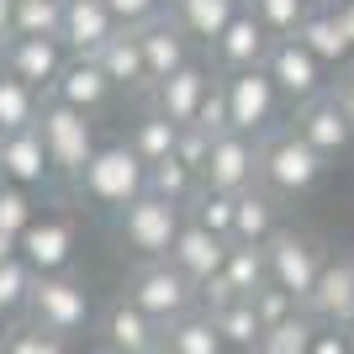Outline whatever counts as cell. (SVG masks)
I'll return each instance as SVG.
<instances>
[{
  "label": "cell",
  "mask_w": 354,
  "mask_h": 354,
  "mask_svg": "<svg viewBox=\"0 0 354 354\" xmlns=\"http://www.w3.org/2000/svg\"><path fill=\"white\" fill-rule=\"evenodd\" d=\"M153 354H175V349H169V344H164V339H159V349H153Z\"/></svg>",
  "instance_id": "681fc988"
},
{
  "label": "cell",
  "mask_w": 354,
  "mask_h": 354,
  "mask_svg": "<svg viewBox=\"0 0 354 354\" xmlns=\"http://www.w3.org/2000/svg\"><path fill=\"white\" fill-rule=\"evenodd\" d=\"M43 90H32L21 85L16 74L0 69V138H16V133H27V127H37V117H43Z\"/></svg>",
  "instance_id": "83f0119b"
},
{
  "label": "cell",
  "mask_w": 354,
  "mask_h": 354,
  "mask_svg": "<svg viewBox=\"0 0 354 354\" xmlns=\"http://www.w3.org/2000/svg\"><path fill=\"white\" fill-rule=\"evenodd\" d=\"M227 238H217V233H207V227H196L191 217H185V227H180V238H175V249H169V265L185 275V281L196 286V291H207L212 281L222 275V259H227Z\"/></svg>",
  "instance_id": "2e32d148"
},
{
  "label": "cell",
  "mask_w": 354,
  "mask_h": 354,
  "mask_svg": "<svg viewBox=\"0 0 354 354\" xmlns=\"http://www.w3.org/2000/svg\"><path fill=\"white\" fill-rule=\"evenodd\" d=\"M106 354H153L164 339V328L153 323V317H143V312L122 296V301H111V312H106Z\"/></svg>",
  "instance_id": "cb8c5ba5"
},
{
  "label": "cell",
  "mask_w": 354,
  "mask_h": 354,
  "mask_svg": "<svg viewBox=\"0 0 354 354\" xmlns=\"http://www.w3.org/2000/svg\"><path fill=\"white\" fill-rule=\"evenodd\" d=\"M323 243L312 233H296V227H281V233L265 243V270H270V286H281L286 296H296V307L312 296L317 275H323Z\"/></svg>",
  "instance_id": "52a82bcc"
},
{
  "label": "cell",
  "mask_w": 354,
  "mask_h": 354,
  "mask_svg": "<svg viewBox=\"0 0 354 354\" xmlns=\"http://www.w3.org/2000/svg\"><path fill=\"white\" fill-rule=\"evenodd\" d=\"M32 265L21 254H11L6 265H0V317H16V312H27V296H32Z\"/></svg>",
  "instance_id": "d590c367"
},
{
  "label": "cell",
  "mask_w": 354,
  "mask_h": 354,
  "mask_svg": "<svg viewBox=\"0 0 354 354\" xmlns=\"http://www.w3.org/2000/svg\"><path fill=\"white\" fill-rule=\"evenodd\" d=\"M0 354H69V339L43 333V328H32V323H11L0 333Z\"/></svg>",
  "instance_id": "8d00e7d4"
},
{
  "label": "cell",
  "mask_w": 354,
  "mask_h": 354,
  "mask_svg": "<svg viewBox=\"0 0 354 354\" xmlns=\"http://www.w3.org/2000/svg\"><path fill=\"white\" fill-rule=\"evenodd\" d=\"M180 227H185V207H175V201H159V196H138L127 212H117V238L127 243V249L143 259V265H159V259H169V249H175Z\"/></svg>",
  "instance_id": "5b68a950"
},
{
  "label": "cell",
  "mask_w": 354,
  "mask_h": 354,
  "mask_svg": "<svg viewBox=\"0 0 354 354\" xmlns=\"http://www.w3.org/2000/svg\"><path fill=\"white\" fill-rule=\"evenodd\" d=\"M175 143H180V127H175L169 117H159L153 106H148L143 117L133 122V133H127V148L143 159V169H153V164H164V159H175Z\"/></svg>",
  "instance_id": "f1b7e54d"
},
{
  "label": "cell",
  "mask_w": 354,
  "mask_h": 354,
  "mask_svg": "<svg viewBox=\"0 0 354 354\" xmlns=\"http://www.w3.org/2000/svg\"><path fill=\"white\" fill-rule=\"evenodd\" d=\"M117 16L106 0H64V21H59V43L69 59H95L111 37H117Z\"/></svg>",
  "instance_id": "7c38bea8"
},
{
  "label": "cell",
  "mask_w": 354,
  "mask_h": 354,
  "mask_svg": "<svg viewBox=\"0 0 354 354\" xmlns=\"http://www.w3.org/2000/svg\"><path fill=\"white\" fill-rule=\"evenodd\" d=\"M16 254L32 265V275H64L69 259H74V222L32 217V227L16 238Z\"/></svg>",
  "instance_id": "ac0fdd59"
},
{
  "label": "cell",
  "mask_w": 354,
  "mask_h": 354,
  "mask_svg": "<svg viewBox=\"0 0 354 354\" xmlns=\"http://www.w3.org/2000/svg\"><path fill=\"white\" fill-rule=\"evenodd\" d=\"M333 95H339V106L349 111V122H354V64H344V80H339V90H333Z\"/></svg>",
  "instance_id": "ee69618b"
},
{
  "label": "cell",
  "mask_w": 354,
  "mask_h": 354,
  "mask_svg": "<svg viewBox=\"0 0 354 354\" xmlns=\"http://www.w3.org/2000/svg\"><path fill=\"white\" fill-rule=\"evenodd\" d=\"M259 185V138L243 133H222L212 138L207 169H201V191L212 196H243Z\"/></svg>",
  "instance_id": "9c48e42d"
},
{
  "label": "cell",
  "mask_w": 354,
  "mask_h": 354,
  "mask_svg": "<svg viewBox=\"0 0 354 354\" xmlns=\"http://www.w3.org/2000/svg\"><path fill=\"white\" fill-rule=\"evenodd\" d=\"M312 333H317V323H312L307 312H296L291 323L265 328L259 344H254V354H312Z\"/></svg>",
  "instance_id": "836d02e7"
},
{
  "label": "cell",
  "mask_w": 354,
  "mask_h": 354,
  "mask_svg": "<svg viewBox=\"0 0 354 354\" xmlns=\"http://www.w3.org/2000/svg\"><path fill=\"white\" fill-rule=\"evenodd\" d=\"M344 339H349V354H354V317L344 323Z\"/></svg>",
  "instance_id": "c3c4849f"
},
{
  "label": "cell",
  "mask_w": 354,
  "mask_h": 354,
  "mask_svg": "<svg viewBox=\"0 0 354 354\" xmlns=\"http://www.w3.org/2000/svg\"><path fill=\"white\" fill-rule=\"evenodd\" d=\"M233 207H238V196H212V191H201V196L191 201V212H185V217H191L196 227L217 233V238H233Z\"/></svg>",
  "instance_id": "74e56055"
},
{
  "label": "cell",
  "mask_w": 354,
  "mask_h": 354,
  "mask_svg": "<svg viewBox=\"0 0 354 354\" xmlns=\"http://www.w3.org/2000/svg\"><path fill=\"white\" fill-rule=\"evenodd\" d=\"M307 6H339V0H307Z\"/></svg>",
  "instance_id": "f907efd6"
},
{
  "label": "cell",
  "mask_w": 354,
  "mask_h": 354,
  "mask_svg": "<svg viewBox=\"0 0 354 354\" xmlns=\"http://www.w3.org/2000/svg\"><path fill=\"white\" fill-rule=\"evenodd\" d=\"M148 196H159V201H175V207L191 212V201L201 196V175L196 169H185L180 159H164L148 169Z\"/></svg>",
  "instance_id": "1f68e13d"
},
{
  "label": "cell",
  "mask_w": 354,
  "mask_h": 354,
  "mask_svg": "<svg viewBox=\"0 0 354 354\" xmlns=\"http://www.w3.org/2000/svg\"><path fill=\"white\" fill-rule=\"evenodd\" d=\"M301 312H307L312 323L323 328H344L354 317V254H344V259H328L323 275H317V286H312V296L301 301Z\"/></svg>",
  "instance_id": "e0dca14e"
},
{
  "label": "cell",
  "mask_w": 354,
  "mask_h": 354,
  "mask_svg": "<svg viewBox=\"0 0 354 354\" xmlns=\"http://www.w3.org/2000/svg\"><path fill=\"white\" fill-rule=\"evenodd\" d=\"M11 32H16V0H0V48L11 43Z\"/></svg>",
  "instance_id": "bcb514c9"
},
{
  "label": "cell",
  "mask_w": 354,
  "mask_h": 354,
  "mask_svg": "<svg viewBox=\"0 0 354 354\" xmlns=\"http://www.w3.org/2000/svg\"><path fill=\"white\" fill-rule=\"evenodd\" d=\"M11 254H16V243H11V238H0V265H6Z\"/></svg>",
  "instance_id": "7dc6e473"
},
{
  "label": "cell",
  "mask_w": 354,
  "mask_h": 354,
  "mask_svg": "<svg viewBox=\"0 0 354 354\" xmlns=\"http://www.w3.org/2000/svg\"><path fill=\"white\" fill-rule=\"evenodd\" d=\"M328 159L312 143L296 138V127H275L270 138H259V191H270L275 201L281 196H307L317 180H323Z\"/></svg>",
  "instance_id": "7a4b0ae2"
},
{
  "label": "cell",
  "mask_w": 354,
  "mask_h": 354,
  "mask_svg": "<svg viewBox=\"0 0 354 354\" xmlns=\"http://www.w3.org/2000/svg\"><path fill=\"white\" fill-rule=\"evenodd\" d=\"M296 138L301 143H312L323 159H333V153H344V148L354 143V122H349V111L339 106V95L328 90V95H317V101H307V106H296Z\"/></svg>",
  "instance_id": "9a60e30c"
},
{
  "label": "cell",
  "mask_w": 354,
  "mask_h": 354,
  "mask_svg": "<svg viewBox=\"0 0 354 354\" xmlns=\"http://www.w3.org/2000/svg\"><path fill=\"white\" fill-rule=\"evenodd\" d=\"M21 317H27L32 328H43V333L74 339V333L90 323V291L80 281H69V275H37Z\"/></svg>",
  "instance_id": "ba28073f"
},
{
  "label": "cell",
  "mask_w": 354,
  "mask_h": 354,
  "mask_svg": "<svg viewBox=\"0 0 354 354\" xmlns=\"http://www.w3.org/2000/svg\"><path fill=\"white\" fill-rule=\"evenodd\" d=\"M238 11H243V0H169V21L201 48L217 43Z\"/></svg>",
  "instance_id": "d4e9b609"
},
{
  "label": "cell",
  "mask_w": 354,
  "mask_h": 354,
  "mask_svg": "<svg viewBox=\"0 0 354 354\" xmlns=\"http://www.w3.org/2000/svg\"><path fill=\"white\" fill-rule=\"evenodd\" d=\"M37 138H43V153L53 164V180H80V169L90 164V153L101 148L95 138V122L85 111H69L59 101H43V117H37Z\"/></svg>",
  "instance_id": "3957f363"
},
{
  "label": "cell",
  "mask_w": 354,
  "mask_h": 354,
  "mask_svg": "<svg viewBox=\"0 0 354 354\" xmlns=\"http://www.w3.org/2000/svg\"><path fill=\"white\" fill-rule=\"evenodd\" d=\"M312 354H349V339H344V328H323L312 333Z\"/></svg>",
  "instance_id": "7bdbcfd3"
},
{
  "label": "cell",
  "mask_w": 354,
  "mask_h": 354,
  "mask_svg": "<svg viewBox=\"0 0 354 354\" xmlns=\"http://www.w3.org/2000/svg\"><path fill=\"white\" fill-rule=\"evenodd\" d=\"M249 301H254V317H259V328H281V323H291L296 312H301V307H296V296H286L281 286H259Z\"/></svg>",
  "instance_id": "ab89813d"
},
{
  "label": "cell",
  "mask_w": 354,
  "mask_h": 354,
  "mask_svg": "<svg viewBox=\"0 0 354 354\" xmlns=\"http://www.w3.org/2000/svg\"><path fill=\"white\" fill-rule=\"evenodd\" d=\"M74 191L85 196L90 207H101V212L117 217V212H127L138 196L148 191V169H143V159H138L133 148H127V138H122V143H101L90 153V164L80 169Z\"/></svg>",
  "instance_id": "6da1fadb"
},
{
  "label": "cell",
  "mask_w": 354,
  "mask_h": 354,
  "mask_svg": "<svg viewBox=\"0 0 354 354\" xmlns=\"http://www.w3.org/2000/svg\"><path fill=\"white\" fill-rule=\"evenodd\" d=\"M32 217H37V212H32V196L0 180V238H11V243H16V238L32 227Z\"/></svg>",
  "instance_id": "f35d334b"
},
{
  "label": "cell",
  "mask_w": 354,
  "mask_h": 354,
  "mask_svg": "<svg viewBox=\"0 0 354 354\" xmlns=\"http://www.w3.org/2000/svg\"><path fill=\"white\" fill-rule=\"evenodd\" d=\"M64 64H69V53H64L59 37H11V43L0 48V69L16 74L21 85L32 90H53V80L64 74Z\"/></svg>",
  "instance_id": "4fadbf2b"
},
{
  "label": "cell",
  "mask_w": 354,
  "mask_h": 354,
  "mask_svg": "<svg viewBox=\"0 0 354 354\" xmlns=\"http://www.w3.org/2000/svg\"><path fill=\"white\" fill-rule=\"evenodd\" d=\"M212 328H217L222 349H254L259 344V317H254V301H243V296H233V301H217V307H207Z\"/></svg>",
  "instance_id": "f546056e"
},
{
  "label": "cell",
  "mask_w": 354,
  "mask_h": 354,
  "mask_svg": "<svg viewBox=\"0 0 354 354\" xmlns=\"http://www.w3.org/2000/svg\"><path fill=\"white\" fill-rule=\"evenodd\" d=\"M164 344L175 354H227L222 339H217V328H212V317H207V307H196V312H185L180 323H169L164 328Z\"/></svg>",
  "instance_id": "4dcf8cb0"
},
{
  "label": "cell",
  "mask_w": 354,
  "mask_h": 354,
  "mask_svg": "<svg viewBox=\"0 0 354 354\" xmlns=\"http://www.w3.org/2000/svg\"><path fill=\"white\" fill-rule=\"evenodd\" d=\"M127 301H133L143 317H153L159 328H169V323H180L185 312H196L201 291H196L169 259H159V265H138L133 270V281H127Z\"/></svg>",
  "instance_id": "8992f818"
},
{
  "label": "cell",
  "mask_w": 354,
  "mask_h": 354,
  "mask_svg": "<svg viewBox=\"0 0 354 354\" xmlns=\"http://www.w3.org/2000/svg\"><path fill=\"white\" fill-rule=\"evenodd\" d=\"M281 233V207H275V196L270 191H243L233 207V238L227 243H243V249H265L270 238Z\"/></svg>",
  "instance_id": "484cf974"
},
{
  "label": "cell",
  "mask_w": 354,
  "mask_h": 354,
  "mask_svg": "<svg viewBox=\"0 0 354 354\" xmlns=\"http://www.w3.org/2000/svg\"><path fill=\"white\" fill-rule=\"evenodd\" d=\"M333 16H339V32H344V43L354 48V0H339V6H333Z\"/></svg>",
  "instance_id": "f6af8a7d"
},
{
  "label": "cell",
  "mask_w": 354,
  "mask_h": 354,
  "mask_svg": "<svg viewBox=\"0 0 354 354\" xmlns=\"http://www.w3.org/2000/svg\"><path fill=\"white\" fill-rule=\"evenodd\" d=\"M222 106H227V133L243 138H270L281 122V90L265 69H243V74H217Z\"/></svg>",
  "instance_id": "277c9868"
},
{
  "label": "cell",
  "mask_w": 354,
  "mask_h": 354,
  "mask_svg": "<svg viewBox=\"0 0 354 354\" xmlns=\"http://www.w3.org/2000/svg\"><path fill=\"white\" fill-rule=\"evenodd\" d=\"M64 0H16V32L11 37H59Z\"/></svg>",
  "instance_id": "e575fe53"
},
{
  "label": "cell",
  "mask_w": 354,
  "mask_h": 354,
  "mask_svg": "<svg viewBox=\"0 0 354 354\" xmlns=\"http://www.w3.org/2000/svg\"><path fill=\"white\" fill-rule=\"evenodd\" d=\"M270 48H275V37H270L259 21H254V11L243 6V11L227 21V32H222L217 43H212V64H217V74H243V69H265Z\"/></svg>",
  "instance_id": "5bb4252c"
},
{
  "label": "cell",
  "mask_w": 354,
  "mask_h": 354,
  "mask_svg": "<svg viewBox=\"0 0 354 354\" xmlns=\"http://www.w3.org/2000/svg\"><path fill=\"white\" fill-rule=\"evenodd\" d=\"M111 95H117V90H111V80L101 74V64H95V59H69V64H64V74L53 80V90H48V101L69 106V111H85V117H95Z\"/></svg>",
  "instance_id": "44dd1931"
},
{
  "label": "cell",
  "mask_w": 354,
  "mask_h": 354,
  "mask_svg": "<svg viewBox=\"0 0 354 354\" xmlns=\"http://www.w3.org/2000/svg\"><path fill=\"white\" fill-rule=\"evenodd\" d=\"M243 6L254 11V21H259L275 43L296 37V27H301V21H307V11H312L307 0H243Z\"/></svg>",
  "instance_id": "d6a6232c"
},
{
  "label": "cell",
  "mask_w": 354,
  "mask_h": 354,
  "mask_svg": "<svg viewBox=\"0 0 354 354\" xmlns=\"http://www.w3.org/2000/svg\"><path fill=\"white\" fill-rule=\"evenodd\" d=\"M0 180L16 185V191H27V196L53 185V164L43 153L37 127H27V133H16V138H0Z\"/></svg>",
  "instance_id": "d6986e66"
},
{
  "label": "cell",
  "mask_w": 354,
  "mask_h": 354,
  "mask_svg": "<svg viewBox=\"0 0 354 354\" xmlns=\"http://www.w3.org/2000/svg\"><path fill=\"white\" fill-rule=\"evenodd\" d=\"M296 43L307 48L312 59L323 64V69H344V64H354V48L344 43L339 32V16H333V6H312L307 21L296 27Z\"/></svg>",
  "instance_id": "4316f807"
},
{
  "label": "cell",
  "mask_w": 354,
  "mask_h": 354,
  "mask_svg": "<svg viewBox=\"0 0 354 354\" xmlns=\"http://www.w3.org/2000/svg\"><path fill=\"white\" fill-rule=\"evenodd\" d=\"M106 6H111V16H117V27H127V32L169 16V0H106Z\"/></svg>",
  "instance_id": "60d3db41"
},
{
  "label": "cell",
  "mask_w": 354,
  "mask_h": 354,
  "mask_svg": "<svg viewBox=\"0 0 354 354\" xmlns=\"http://www.w3.org/2000/svg\"><path fill=\"white\" fill-rule=\"evenodd\" d=\"M101 74L111 80V90H127V95H153V80H148V64H143V48H138V32L122 27L111 43L95 53Z\"/></svg>",
  "instance_id": "603a6c76"
},
{
  "label": "cell",
  "mask_w": 354,
  "mask_h": 354,
  "mask_svg": "<svg viewBox=\"0 0 354 354\" xmlns=\"http://www.w3.org/2000/svg\"><path fill=\"white\" fill-rule=\"evenodd\" d=\"M217 90V69L212 64H201V59H191L180 74H169V80H159L153 85V111L159 117H169L185 133V127H196V117H201V106H207V95Z\"/></svg>",
  "instance_id": "30bf717a"
},
{
  "label": "cell",
  "mask_w": 354,
  "mask_h": 354,
  "mask_svg": "<svg viewBox=\"0 0 354 354\" xmlns=\"http://www.w3.org/2000/svg\"><path fill=\"white\" fill-rule=\"evenodd\" d=\"M265 74L275 80L281 101H291V106H307V101H317V95H328V69L312 59V53L296 43V37H286V43L270 48Z\"/></svg>",
  "instance_id": "8fae6325"
},
{
  "label": "cell",
  "mask_w": 354,
  "mask_h": 354,
  "mask_svg": "<svg viewBox=\"0 0 354 354\" xmlns=\"http://www.w3.org/2000/svg\"><path fill=\"white\" fill-rule=\"evenodd\" d=\"M259 286H270L265 249H243V243H233V249H227V259H222V275L207 286V291H201V301H207V307L233 301V296H243V301H249Z\"/></svg>",
  "instance_id": "7402d4cb"
},
{
  "label": "cell",
  "mask_w": 354,
  "mask_h": 354,
  "mask_svg": "<svg viewBox=\"0 0 354 354\" xmlns=\"http://www.w3.org/2000/svg\"><path fill=\"white\" fill-rule=\"evenodd\" d=\"M207 153H212V138L201 133V127H185V133H180L175 159L185 164V169H196V175H201V169H207Z\"/></svg>",
  "instance_id": "b9f144b4"
},
{
  "label": "cell",
  "mask_w": 354,
  "mask_h": 354,
  "mask_svg": "<svg viewBox=\"0 0 354 354\" xmlns=\"http://www.w3.org/2000/svg\"><path fill=\"white\" fill-rule=\"evenodd\" d=\"M138 48H143V64H148V80H153V85L169 80V74H180L185 64L196 59V43L175 27V21H169V16L138 27Z\"/></svg>",
  "instance_id": "ffe728a7"
}]
</instances>
